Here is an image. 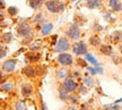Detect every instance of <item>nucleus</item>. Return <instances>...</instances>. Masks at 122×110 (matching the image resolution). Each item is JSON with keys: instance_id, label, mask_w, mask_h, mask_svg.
Segmentation results:
<instances>
[{"instance_id": "3c124183", "label": "nucleus", "mask_w": 122, "mask_h": 110, "mask_svg": "<svg viewBox=\"0 0 122 110\" xmlns=\"http://www.w3.org/2000/svg\"><path fill=\"white\" fill-rule=\"evenodd\" d=\"M121 19H122V17H121Z\"/></svg>"}, {"instance_id": "7c9ffc66", "label": "nucleus", "mask_w": 122, "mask_h": 110, "mask_svg": "<svg viewBox=\"0 0 122 110\" xmlns=\"http://www.w3.org/2000/svg\"><path fill=\"white\" fill-rule=\"evenodd\" d=\"M105 110H121L122 107L120 104H117V103H111V104H105L104 106Z\"/></svg>"}, {"instance_id": "f03ea898", "label": "nucleus", "mask_w": 122, "mask_h": 110, "mask_svg": "<svg viewBox=\"0 0 122 110\" xmlns=\"http://www.w3.org/2000/svg\"><path fill=\"white\" fill-rule=\"evenodd\" d=\"M66 36L71 41H79L80 38H81V30H80V26L76 22L69 24L68 28L66 30Z\"/></svg>"}, {"instance_id": "f3484780", "label": "nucleus", "mask_w": 122, "mask_h": 110, "mask_svg": "<svg viewBox=\"0 0 122 110\" xmlns=\"http://www.w3.org/2000/svg\"><path fill=\"white\" fill-rule=\"evenodd\" d=\"M53 30V24L52 23H49V22H45L44 24H42L41 26V35L42 36H48L51 34V32Z\"/></svg>"}, {"instance_id": "09e8293b", "label": "nucleus", "mask_w": 122, "mask_h": 110, "mask_svg": "<svg viewBox=\"0 0 122 110\" xmlns=\"http://www.w3.org/2000/svg\"><path fill=\"white\" fill-rule=\"evenodd\" d=\"M70 1H76V0H70Z\"/></svg>"}, {"instance_id": "c9c22d12", "label": "nucleus", "mask_w": 122, "mask_h": 110, "mask_svg": "<svg viewBox=\"0 0 122 110\" xmlns=\"http://www.w3.org/2000/svg\"><path fill=\"white\" fill-rule=\"evenodd\" d=\"M86 71H87V73L89 75H92V76H95V75H97V71H96V68L94 66H89L88 65L87 67H86Z\"/></svg>"}, {"instance_id": "20e7f679", "label": "nucleus", "mask_w": 122, "mask_h": 110, "mask_svg": "<svg viewBox=\"0 0 122 110\" xmlns=\"http://www.w3.org/2000/svg\"><path fill=\"white\" fill-rule=\"evenodd\" d=\"M57 61L61 67H71L75 65V58L74 55L70 52H62L58 53Z\"/></svg>"}, {"instance_id": "393cba45", "label": "nucleus", "mask_w": 122, "mask_h": 110, "mask_svg": "<svg viewBox=\"0 0 122 110\" xmlns=\"http://www.w3.org/2000/svg\"><path fill=\"white\" fill-rule=\"evenodd\" d=\"M13 34L10 33V32H7V33H4L2 35H1V38H0V40H1V42L4 44H8L10 43L11 41H13Z\"/></svg>"}, {"instance_id": "a18cd8bd", "label": "nucleus", "mask_w": 122, "mask_h": 110, "mask_svg": "<svg viewBox=\"0 0 122 110\" xmlns=\"http://www.w3.org/2000/svg\"><path fill=\"white\" fill-rule=\"evenodd\" d=\"M41 110H48V108H46V104H45L44 102H42V103H41Z\"/></svg>"}, {"instance_id": "f8f14e48", "label": "nucleus", "mask_w": 122, "mask_h": 110, "mask_svg": "<svg viewBox=\"0 0 122 110\" xmlns=\"http://www.w3.org/2000/svg\"><path fill=\"white\" fill-rule=\"evenodd\" d=\"M107 6L112 13H121L122 11L121 0H107Z\"/></svg>"}, {"instance_id": "6ab92c4d", "label": "nucleus", "mask_w": 122, "mask_h": 110, "mask_svg": "<svg viewBox=\"0 0 122 110\" xmlns=\"http://www.w3.org/2000/svg\"><path fill=\"white\" fill-rule=\"evenodd\" d=\"M95 79H94V77L92 76V75H89L88 73H85V75H84L83 77V84L84 85H86L88 88H93L94 85H95Z\"/></svg>"}, {"instance_id": "49530a36", "label": "nucleus", "mask_w": 122, "mask_h": 110, "mask_svg": "<svg viewBox=\"0 0 122 110\" xmlns=\"http://www.w3.org/2000/svg\"><path fill=\"white\" fill-rule=\"evenodd\" d=\"M114 103H117V104H120V103H122V98H121V99H118V100H115V101H114Z\"/></svg>"}, {"instance_id": "ddd939ff", "label": "nucleus", "mask_w": 122, "mask_h": 110, "mask_svg": "<svg viewBox=\"0 0 122 110\" xmlns=\"http://www.w3.org/2000/svg\"><path fill=\"white\" fill-rule=\"evenodd\" d=\"M34 92V88H33V85L30 83H23L22 86H20V94H22L24 98H30L32 97V94Z\"/></svg>"}, {"instance_id": "473e14b6", "label": "nucleus", "mask_w": 122, "mask_h": 110, "mask_svg": "<svg viewBox=\"0 0 122 110\" xmlns=\"http://www.w3.org/2000/svg\"><path fill=\"white\" fill-rule=\"evenodd\" d=\"M7 13H8L11 17H15V16L18 14V8L15 7V6H10V7L7 8Z\"/></svg>"}, {"instance_id": "0eeeda50", "label": "nucleus", "mask_w": 122, "mask_h": 110, "mask_svg": "<svg viewBox=\"0 0 122 110\" xmlns=\"http://www.w3.org/2000/svg\"><path fill=\"white\" fill-rule=\"evenodd\" d=\"M34 34L33 33V26L30 25V23H24V24H18L17 26V35L19 38H23L25 39L27 36Z\"/></svg>"}, {"instance_id": "cd10ccee", "label": "nucleus", "mask_w": 122, "mask_h": 110, "mask_svg": "<svg viewBox=\"0 0 122 110\" xmlns=\"http://www.w3.org/2000/svg\"><path fill=\"white\" fill-rule=\"evenodd\" d=\"M14 88H15V85L13 83H10V82H6L5 84H2L1 86H0V90L1 91H5V92H11Z\"/></svg>"}, {"instance_id": "7ed1b4c3", "label": "nucleus", "mask_w": 122, "mask_h": 110, "mask_svg": "<svg viewBox=\"0 0 122 110\" xmlns=\"http://www.w3.org/2000/svg\"><path fill=\"white\" fill-rule=\"evenodd\" d=\"M71 52L76 57L85 56L88 52V44L85 41H83V40L75 41L74 43L71 44Z\"/></svg>"}, {"instance_id": "c03bdc74", "label": "nucleus", "mask_w": 122, "mask_h": 110, "mask_svg": "<svg viewBox=\"0 0 122 110\" xmlns=\"http://www.w3.org/2000/svg\"><path fill=\"white\" fill-rule=\"evenodd\" d=\"M66 110H78L77 108H76V106H72V104H70L69 107H67V109Z\"/></svg>"}, {"instance_id": "39448f33", "label": "nucleus", "mask_w": 122, "mask_h": 110, "mask_svg": "<svg viewBox=\"0 0 122 110\" xmlns=\"http://www.w3.org/2000/svg\"><path fill=\"white\" fill-rule=\"evenodd\" d=\"M71 49V44H70V40L67 36H61L58 39L57 44L54 45L53 51L57 53H62V52H68Z\"/></svg>"}, {"instance_id": "423d86ee", "label": "nucleus", "mask_w": 122, "mask_h": 110, "mask_svg": "<svg viewBox=\"0 0 122 110\" xmlns=\"http://www.w3.org/2000/svg\"><path fill=\"white\" fill-rule=\"evenodd\" d=\"M62 88H65L67 92L69 93H75L79 88V83L77 82V79H75L72 76L67 77L65 81H62Z\"/></svg>"}, {"instance_id": "4be33fe9", "label": "nucleus", "mask_w": 122, "mask_h": 110, "mask_svg": "<svg viewBox=\"0 0 122 110\" xmlns=\"http://www.w3.org/2000/svg\"><path fill=\"white\" fill-rule=\"evenodd\" d=\"M33 23L36 24V25H42L45 23V15H44L42 11H40L35 15L34 17H33Z\"/></svg>"}, {"instance_id": "5701e85b", "label": "nucleus", "mask_w": 122, "mask_h": 110, "mask_svg": "<svg viewBox=\"0 0 122 110\" xmlns=\"http://www.w3.org/2000/svg\"><path fill=\"white\" fill-rule=\"evenodd\" d=\"M58 97L60 99L61 101L63 102H68V98H69V93L66 91L65 88H62V85H61L60 88H58Z\"/></svg>"}, {"instance_id": "4468645a", "label": "nucleus", "mask_w": 122, "mask_h": 110, "mask_svg": "<svg viewBox=\"0 0 122 110\" xmlns=\"http://www.w3.org/2000/svg\"><path fill=\"white\" fill-rule=\"evenodd\" d=\"M56 76H57L58 79L60 81H65L67 77L71 76V72L67 69V67H60L56 71Z\"/></svg>"}, {"instance_id": "f704fd0d", "label": "nucleus", "mask_w": 122, "mask_h": 110, "mask_svg": "<svg viewBox=\"0 0 122 110\" xmlns=\"http://www.w3.org/2000/svg\"><path fill=\"white\" fill-rule=\"evenodd\" d=\"M7 52H8V48L5 47L4 44H0V60L7 56Z\"/></svg>"}, {"instance_id": "ea45409f", "label": "nucleus", "mask_w": 122, "mask_h": 110, "mask_svg": "<svg viewBox=\"0 0 122 110\" xmlns=\"http://www.w3.org/2000/svg\"><path fill=\"white\" fill-rule=\"evenodd\" d=\"M58 39H59V36L58 35H52L51 36V45H52V47H54V45L57 44Z\"/></svg>"}, {"instance_id": "37998d69", "label": "nucleus", "mask_w": 122, "mask_h": 110, "mask_svg": "<svg viewBox=\"0 0 122 110\" xmlns=\"http://www.w3.org/2000/svg\"><path fill=\"white\" fill-rule=\"evenodd\" d=\"M5 7H6L5 0H0V9H5Z\"/></svg>"}, {"instance_id": "f257e3e1", "label": "nucleus", "mask_w": 122, "mask_h": 110, "mask_svg": "<svg viewBox=\"0 0 122 110\" xmlns=\"http://www.w3.org/2000/svg\"><path fill=\"white\" fill-rule=\"evenodd\" d=\"M45 8L51 14H60L63 13L66 9V5L61 0H46L45 1Z\"/></svg>"}, {"instance_id": "c85d7f7f", "label": "nucleus", "mask_w": 122, "mask_h": 110, "mask_svg": "<svg viewBox=\"0 0 122 110\" xmlns=\"http://www.w3.org/2000/svg\"><path fill=\"white\" fill-rule=\"evenodd\" d=\"M103 16H104V19L105 21H107V22H110V23L115 22V18L113 17V15H112V11H111V10H104V11H103Z\"/></svg>"}, {"instance_id": "dca6fc26", "label": "nucleus", "mask_w": 122, "mask_h": 110, "mask_svg": "<svg viewBox=\"0 0 122 110\" xmlns=\"http://www.w3.org/2000/svg\"><path fill=\"white\" fill-rule=\"evenodd\" d=\"M88 44L93 47V48H100V45L102 44V39L98 34H93L89 36L88 39Z\"/></svg>"}, {"instance_id": "de8ad7c7", "label": "nucleus", "mask_w": 122, "mask_h": 110, "mask_svg": "<svg viewBox=\"0 0 122 110\" xmlns=\"http://www.w3.org/2000/svg\"><path fill=\"white\" fill-rule=\"evenodd\" d=\"M118 49H119V51H120V53H121V55H122V43H120V44H119Z\"/></svg>"}, {"instance_id": "1a4fd4ad", "label": "nucleus", "mask_w": 122, "mask_h": 110, "mask_svg": "<svg viewBox=\"0 0 122 110\" xmlns=\"http://www.w3.org/2000/svg\"><path fill=\"white\" fill-rule=\"evenodd\" d=\"M24 57H25V61L27 64H35V62L40 61L41 59V53L40 52H34V51H28V52L24 53Z\"/></svg>"}, {"instance_id": "6e6552de", "label": "nucleus", "mask_w": 122, "mask_h": 110, "mask_svg": "<svg viewBox=\"0 0 122 110\" xmlns=\"http://www.w3.org/2000/svg\"><path fill=\"white\" fill-rule=\"evenodd\" d=\"M17 67V59L15 58H9L7 60H5L2 66H1V69L6 73H13Z\"/></svg>"}, {"instance_id": "412c9836", "label": "nucleus", "mask_w": 122, "mask_h": 110, "mask_svg": "<svg viewBox=\"0 0 122 110\" xmlns=\"http://www.w3.org/2000/svg\"><path fill=\"white\" fill-rule=\"evenodd\" d=\"M43 4H45V0H28V5L33 10H39Z\"/></svg>"}, {"instance_id": "b1692460", "label": "nucleus", "mask_w": 122, "mask_h": 110, "mask_svg": "<svg viewBox=\"0 0 122 110\" xmlns=\"http://www.w3.org/2000/svg\"><path fill=\"white\" fill-rule=\"evenodd\" d=\"M68 102L72 106H76L79 103V94L78 93H70L68 98Z\"/></svg>"}, {"instance_id": "bb28decb", "label": "nucleus", "mask_w": 122, "mask_h": 110, "mask_svg": "<svg viewBox=\"0 0 122 110\" xmlns=\"http://www.w3.org/2000/svg\"><path fill=\"white\" fill-rule=\"evenodd\" d=\"M41 47H42V44L41 42L39 41H32L30 43V51H34V52H39L40 50H41Z\"/></svg>"}, {"instance_id": "2eb2a0df", "label": "nucleus", "mask_w": 122, "mask_h": 110, "mask_svg": "<svg viewBox=\"0 0 122 110\" xmlns=\"http://www.w3.org/2000/svg\"><path fill=\"white\" fill-rule=\"evenodd\" d=\"M85 6L88 9H101L103 7V1L102 0H85Z\"/></svg>"}, {"instance_id": "72a5a7b5", "label": "nucleus", "mask_w": 122, "mask_h": 110, "mask_svg": "<svg viewBox=\"0 0 122 110\" xmlns=\"http://www.w3.org/2000/svg\"><path fill=\"white\" fill-rule=\"evenodd\" d=\"M77 91H78L79 95H80V94H81V95H85V94H87V92H88V88L81 83V84H79V88H78Z\"/></svg>"}, {"instance_id": "aec40b11", "label": "nucleus", "mask_w": 122, "mask_h": 110, "mask_svg": "<svg viewBox=\"0 0 122 110\" xmlns=\"http://www.w3.org/2000/svg\"><path fill=\"white\" fill-rule=\"evenodd\" d=\"M110 40H112V42L115 44H120L122 43V31H114L111 35H110Z\"/></svg>"}, {"instance_id": "79ce46f5", "label": "nucleus", "mask_w": 122, "mask_h": 110, "mask_svg": "<svg viewBox=\"0 0 122 110\" xmlns=\"http://www.w3.org/2000/svg\"><path fill=\"white\" fill-rule=\"evenodd\" d=\"M96 68V71H97V75H103L104 74V68L102 66H97V67H95Z\"/></svg>"}, {"instance_id": "4c0bfd02", "label": "nucleus", "mask_w": 122, "mask_h": 110, "mask_svg": "<svg viewBox=\"0 0 122 110\" xmlns=\"http://www.w3.org/2000/svg\"><path fill=\"white\" fill-rule=\"evenodd\" d=\"M111 58H112V61H113L115 65H120V64L122 62V58L120 57V56H115V55H113Z\"/></svg>"}, {"instance_id": "c756f323", "label": "nucleus", "mask_w": 122, "mask_h": 110, "mask_svg": "<svg viewBox=\"0 0 122 110\" xmlns=\"http://www.w3.org/2000/svg\"><path fill=\"white\" fill-rule=\"evenodd\" d=\"M15 110H27L26 102L24 100H19L15 103Z\"/></svg>"}, {"instance_id": "e433bc0d", "label": "nucleus", "mask_w": 122, "mask_h": 110, "mask_svg": "<svg viewBox=\"0 0 122 110\" xmlns=\"http://www.w3.org/2000/svg\"><path fill=\"white\" fill-rule=\"evenodd\" d=\"M71 76H72L75 79H80L81 78V73L79 71H77V69H75V71L71 72Z\"/></svg>"}, {"instance_id": "58836bf2", "label": "nucleus", "mask_w": 122, "mask_h": 110, "mask_svg": "<svg viewBox=\"0 0 122 110\" xmlns=\"http://www.w3.org/2000/svg\"><path fill=\"white\" fill-rule=\"evenodd\" d=\"M8 77V75L7 74H4V73H1L0 72V85H2V84L6 83V79Z\"/></svg>"}, {"instance_id": "9d476101", "label": "nucleus", "mask_w": 122, "mask_h": 110, "mask_svg": "<svg viewBox=\"0 0 122 110\" xmlns=\"http://www.w3.org/2000/svg\"><path fill=\"white\" fill-rule=\"evenodd\" d=\"M22 75H24L27 78H34L35 76L37 75V72H36V67L32 66V65H26L22 68Z\"/></svg>"}, {"instance_id": "a878e982", "label": "nucleus", "mask_w": 122, "mask_h": 110, "mask_svg": "<svg viewBox=\"0 0 122 110\" xmlns=\"http://www.w3.org/2000/svg\"><path fill=\"white\" fill-rule=\"evenodd\" d=\"M75 64L79 67V68H86L88 66V62L86 61V59L83 57H77L75 59Z\"/></svg>"}, {"instance_id": "8fccbe9b", "label": "nucleus", "mask_w": 122, "mask_h": 110, "mask_svg": "<svg viewBox=\"0 0 122 110\" xmlns=\"http://www.w3.org/2000/svg\"><path fill=\"white\" fill-rule=\"evenodd\" d=\"M1 35H2V34H1V33H0V38H1Z\"/></svg>"}, {"instance_id": "2f4dec72", "label": "nucleus", "mask_w": 122, "mask_h": 110, "mask_svg": "<svg viewBox=\"0 0 122 110\" xmlns=\"http://www.w3.org/2000/svg\"><path fill=\"white\" fill-rule=\"evenodd\" d=\"M92 28H93V31L95 32V34H98L100 32H102L103 30H104V27L102 26V25H101V24H100L98 22H95V23H94V24H93V27H92Z\"/></svg>"}, {"instance_id": "a19ab883", "label": "nucleus", "mask_w": 122, "mask_h": 110, "mask_svg": "<svg viewBox=\"0 0 122 110\" xmlns=\"http://www.w3.org/2000/svg\"><path fill=\"white\" fill-rule=\"evenodd\" d=\"M78 110H92V108L88 106V103H81L80 104V108Z\"/></svg>"}, {"instance_id": "a211bd4d", "label": "nucleus", "mask_w": 122, "mask_h": 110, "mask_svg": "<svg viewBox=\"0 0 122 110\" xmlns=\"http://www.w3.org/2000/svg\"><path fill=\"white\" fill-rule=\"evenodd\" d=\"M84 58L86 59V61L89 64V65H92V66L94 67H97V66H102V64H101L97 59H96V57L93 55V53L91 52H87L85 56H84Z\"/></svg>"}, {"instance_id": "9b49d317", "label": "nucleus", "mask_w": 122, "mask_h": 110, "mask_svg": "<svg viewBox=\"0 0 122 110\" xmlns=\"http://www.w3.org/2000/svg\"><path fill=\"white\" fill-rule=\"evenodd\" d=\"M98 51H100L103 56L105 57H112L114 55V49L113 47L111 45V44H107V43H102L100 45V48H98Z\"/></svg>"}]
</instances>
